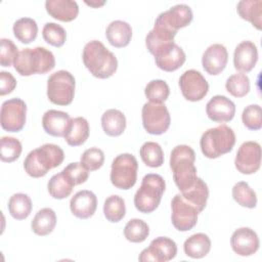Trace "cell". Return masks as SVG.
Returning <instances> with one entry per match:
<instances>
[{"label": "cell", "mask_w": 262, "mask_h": 262, "mask_svg": "<svg viewBox=\"0 0 262 262\" xmlns=\"http://www.w3.org/2000/svg\"><path fill=\"white\" fill-rule=\"evenodd\" d=\"M82 58L86 69L98 79L112 77L118 68L116 55L97 40H92L84 46Z\"/></svg>", "instance_id": "1"}, {"label": "cell", "mask_w": 262, "mask_h": 262, "mask_svg": "<svg viewBox=\"0 0 262 262\" xmlns=\"http://www.w3.org/2000/svg\"><path fill=\"white\" fill-rule=\"evenodd\" d=\"M194 161L195 154L189 145L179 144L171 151L170 168L173 180L181 192L190 188L198 179Z\"/></svg>", "instance_id": "2"}, {"label": "cell", "mask_w": 262, "mask_h": 262, "mask_svg": "<svg viewBox=\"0 0 262 262\" xmlns=\"http://www.w3.org/2000/svg\"><path fill=\"white\" fill-rule=\"evenodd\" d=\"M64 159V152L60 146L53 143H44L31 150L24 161L27 174L33 178H40L53 168L58 167Z\"/></svg>", "instance_id": "3"}, {"label": "cell", "mask_w": 262, "mask_h": 262, "mask_svg": "<svg viewBox=\"0 0 262 262\" xmlns=\"http://www.w3.org/2000/svg\"><path fill=\"white\" fill-rule=\"evenodd\" d=\"M13 67L20 76L44 75L54 69L55 58L53 53L45 47L25 48L18 52Z\"/></svg>", "instance_id": "4"}, {"label": "cell", "mask_w": 262, "mask_h": 262, "mask_svg": "<svg viewBox=\"0 0 262 262\" xmlns=\"http://www.w3.org/2000/svg\"><path fill=\"white\" fill-rule=\"evenodd\" d=\"M235 134L226 125H219L205 131L200 140L202 154L208 159H217L233 148Z\"/></svg>", "instance_id": "5"}, {"label": "cell", "mask_w": 262, "mask_h": 262, "mask_svg": "<svg viewBox=\"0 0 262 262\" xmlns=\"http://www.w3.org/2000/svg\"><path fill=\"white\" fill-rule=\"evenodd\" d=\"M165 189L166 183L161 175L155 173L146 174L134 195L135 208L143 214L154 212L159 207Z\"/></svg>", "instance_id": "6"}, {"label": "cell", "mask_w": 262, "mask_h": 262, "mask_svg": "<svg viewBox=\"0 0 262 262\" xmlns=\"http://www.w3.org/2000/svg\"><path fill=\"white\" fill-rule=\"evenodd\" d=\"M75 87L76 81L70 72L57 71L47 80V97L54 104L68 105L74 99Z\"/></svg>", "instance_id": "7"}, {"label": "cell", "mask_w": 262, "mask_h": 262, "mask_svg": "<svg viewBox=\"0 0 262 262\" xmlns=\"http://www.w3.org/2000/svg\"><path fill=\"white\" fill-rule=\"evenodd\" d=\"M138 163L131 154H121L117 156L111 168V182L119 189L132 188L137 180Z\"/></svg>", "instance_id": "8"}, {"label": "cell", "mask_w": 262, "mask_h": 262, "mask_svg": "<svg viewBox=\"0 0 262 262\" xmlns=\"http://www.w3.org/2000/svg\"><path fill=\"white\" fill-rule=\"evenodd\" d=\"M142 125L152 135L164 134L170 127L171 118L167 106L160 102H146L141 110Z\"/></svg>", "instance_id": "9"}, {"label": "cell", "mask_w": 262, "mask_h": 262, "mask_svg": "<svg viewBox=\"0 0 262 262\" xmlns=\"http://www.w3.org/2000/svg\"><path fill=\"white\" fill-rule=\"evenodd\" d=\"M27 118V104L20 98L5 100L1 105L0 123L3 130L8 132L20 131Z\"/></svg>", "instance_id": "10"}, {"label": "cell", "mask_w": 262, "mask_h": 262, "mask_svg": "<svg viewBox=\"0 0 262 262\" xmlns=\"http://www.w3.org/2000/svg\"><path fill=\"white\" fill-rule=\"evenodd\" d=\"M171 220L173 226L179 231H188L192 229L196 222L199 211L194 206L189 204L184 198L177 193L171 202Z\"/></svg>", "instance_id": "11"}, {"label": "cell", "mask_w": 262, "mask_h": 262, "mask_svg": "<svg viewBox=\"0 0 262 262\" xmlns=\"http://www.w3.org/2000/svg\"><path fill=\"white\" fill-rule=\"evenodd\" d=\"M179 87L183 97L193 102L202 100L209 91L207 80L195 70H187L180 76Z\"/></svg>", "instance_id": "12"}, {"label": "cell", "mask_w": 262, "mask_h": 262, "mask_svg": "<svg viewBox=\"0 0 262 262\" xmlns=\"http://www.w3.org/2000/svg\"><path fill=\"white\" fill-rule=\"evenodd\" d=\"M261 146L256 141L244 142L236 152L234 166L236 170L246 175L254 174L260 169Z\"/></svg>", "instance_id": "13"}, {"label": "cell", "mask_w": 262, "mask_h": 262, "mask_svg": "<svg viewBox=\"0 0 262 262\" xmlns=\"http://www.w3.org/2000/svg\"><path fill=\"white\" fill-rule=\"evenodd\" d=\"M176 254V243L167 236H159L150 242L148 248L141 251L138 259L141 262H167L174 259Z\"/></svg>", "instance_id": "14"}, {"label": "cell", "mask_w": 262, "mask_h": 262, "mask_svg": "<svg viewBox=\"0 0 262 262\" xmlns=\"http://www.w3.org/2000/svg\"><path fill=\"white\" fill-rule=\"evenodd\" d=\"M193 14L191 8L186 4H177L167 11L159 14L155 25L162 26L174 33L179 29L187 27L192 20Z\"/></svg>", "instance_id": "15"}, {"label": "cell", "mask_w": 262, "mask_h": 262, "mask_svg": "<svg viewBox=\"0 0 262 262\" xmlns=\"http://www.w3.org/2000/svg\"><path fill=\"white\" fill-rule=\"evenodd\" d=\"M155 61L159 69L165 72H174L185 62L186 56L183 49L175 42L161 46L155 53Z\"/></svg>", "instance_id": "16"}, {"label": "cell", "mask_w": 262, "mask_h": 262, "mask_svg": "<svg viewBox=\"0 0 262 262\" xmlns=\"http://www.w3.org/2000/svg\"><path fill=\"white\" fill-rule=\"evenodd\" d=\"M230 245L233 252L239 256H251L259 249V237L252 228L241 227L233 231L230 237Z\"/></svg>", "instance_id": "17"}, {"label": "cell", "mask_w": 262, "mask_h": 262, "mask_svg": "<svg viewBox=\"0 0 262 262\" xmlns=\"http://www.w3.org/2000/svg\"><path fill=\"white\" fill-rule=\"evenodd\" d=\"M208 118L217 123H226L233 119L235 115V105L232 100L224 95L213 96L206 105Z\"/></svg>", "instance_id": "18"}, {"label": "cell", "mask_w": 262, "mask_h": 262, "mask_svg": "<svg viewBox=\"0 0 262 262\" xmlns=\"http://www.w3.org/2000/svg\"><path fill=\"white\" fill-rule=\"evenodd\" d=\"M228 61V53L224 45L213 44L210 45L202 57V64L204 70L212 76H217L225 69Z\"/></svg>", "instance_id": "19"}, {"label": "cell", "mask_w": 262, "mask_h": 262, "mask_svg": "<svg viewBox=\"0 0 262 262\" xmlns=\"http://www.w3.org/2000/svg\"><path fill=\"white\" fill-rule=\"evenodd\" d=\"M97 208L96 195L87 189L79 190L70 201L71 212L80 219H87L94 215Z\"/></svg>", "instance_id": "20"}, {"label": "cell", "mask_w": 262, "mask_h": 262, "mask_svg": "<svg viewBox=\"0 0 262 262\" xmlns=\"http://www.w3.org/2000/svg\"><path fill=\"white\" fill-rule=\"evenodd\" d=\"M258 60V49L252 41H243L234 49L233 66L241 73L251 72Z\"/></svg>", "instance_id": "21"}, {"label": "cell", "mask_w": 262, "mask_h": 262, "mask_svg": "<svg viewBox=\"0 0 262 262\" xmlns=\"http://www.w3.org/2000/svg\"><path fill=\"white\" fill-rule=\"evenodd\" d=\"M71 117L68 113L49 110L45 112L42 118V127L44 131L54 137H64L71 125Z\"/></svg>", "instance_id": "22"}, {"label": "cell", "mask_w": 262, "mask_h": 262, "mask_svg": "<svg viewBox=\"0 0 262 262\" xmlns=\"http://www.w3.org/2000/svg\"><path fill=\"white\" fill-rule=\"evenodd\" d=\"M47 13L60 21H72L79 13V6L72 0H47L45 2Z\"/></svg>", "instance_id": "23"}, {"label": "cell", "mask_w": 262, "mask_h": 262, "mask_svg": "<svg viewBox=\"0 0 262 262\" xmlns=\"http://www.w3.org/2000/svg\"><path fill=\"white\" fill-rule=\"evenodd\" d=\"M105 37L112 46L117 48L126 47L132 38L131 26L124 20H114L107 26Z\"/></svg>", "instance_id": "24"}, {"label": "cell", "mask_w": 262, "mask_h": 262, "mask_svg": "<svg viewBox=\"0 0 262 262\" xmlns=\"http://www.w3.org/2000/svg\"><path fill=\"white\" fill-rule=\"evenodd\" d=\"M101 127L106 135L119 136L126 129V117L119 110H107L101 116Z\"/></svg>", "instance_id": "25"}, {"label": "cell", "mask_w": 262, "mask_h": 262, "mask_svg": "<svg viewBox=\"0 0 262 262\" xmlns=\"http://www.w3.org/2000/svg\"><path fill=\"white\" fill-rule=\"evenodd\" d=\"M183 250L186 256L192 259L205 257L211 250V241L209 236L203 232L190 235L183 245Z\"/></svg>", "instance_id": "26"}, {"label": "cell", "mask_w": 262, "mask_h": 262, "mask_svg": "<svg viewBox=\"0 0 262 262\" xmlns=\"http://www.w3.org/2000/svg\"><path fill=\"white\" fill-rule=\"evenodd\" d=\"M56 225V215L51 208L39 210L31 222V228L37 235L44 236L51 233Z\"/></svg>", "instance_id": "27"}, {"label": "cell", "mask_w": 262, "mask_h": 262, "mask_svg": "<svg viewBox=\"0 0 262 262\" xmlns=\"http://www.w3.org/2000/svg\"><path fill=\"white\" fill-rule=\"evenodd\" d=\"M236 11L243 19L250 21L257 30L262 29L261 0H242L237 3Z\"/></svg>", "instance_id": "28"}, {"label": "cell", "mask_w": 262, "mask_h": 262, "mask_svg": "<svg viewBox=\"0 0 262 262\" xmlns=\"http://www.w3.org/2000/svg\"><path fill=\"white\" fill-rule=\"evenodd\" d=\"M181 195L201 213L206 208L209 198V188L207 183L202 178L198 177L194 184L190 188L182 191Z\"/></svg>", "instance_id": "29"}, {"label": "cell", "mask_w": 262, "mask_h": 262, "mask_svg": "<svg viewBox=\"0 0 262 262\" xmlns=\"http://www.w3.org/2000/svg\"><path fill=\"white\" fill-rule=\"evenodd\" d=\"M89 137V124L83 117L72 119L68 132L64 135L66 142L71 146H79L85 143Z\"/></svg>", "instance_id": "30"}, {"label": "cell", "mask_w": 262, "mask_h": 262, "mask_svg": "<svg viewBox=\"0 0 262 262\" xmlns=\"http://www.w3.org/2000/svg\"><path fill=\"white\" fill-rule=\"evenodd\" d=\"M74 186L75 184L68 178V176L62 171L53 175L47 183L49 194L56 200H62L68 198L72 193Z\"/></svg>", "instance_id": "31"}, {"label": "cell", "mask_w": 262, "mask_h": 262, "mask_svg": "<svg viewBox=\"0 0 262 262\" xmlns=\"http://www.w3.org/2000/svg\"><path fill=\"white\" fill-rule=\"evenodd\" d=\"M14 37L24 44H30L38 35V26L35 19L31 17H21L17 19L12 27Z\"/></svg>", "instance_id": "32"}, {"label": "cell", "mask_w": 262, "mask_h": 262, "mask_svg": "<svg viewBox=\"0 0 262 262\" xmlns=\"http://www.w3.org/2000/svg\"><path fill=\"white\" fill-rule=\"evenodd\" d=\"M32 207V201L27 193H14L8 201V211L16 220H24L28 218L31 214Z\"/></svg>", "instance_id": "33"}, {"label": "cell", "mask_w": 262, "mask_h": 262, "mask_svg": "<svg viewBox=\"0 0 262 262\" xmlns=\"http://www.w3.org/2000/svg\"><path fill=\"white\" fill-rule=\"evenodd\" d=\"M139 155L142 162L150 168L161 167L164 163V151L158 142H144L140 147Z\"/></svg>", "instance_id": "34"}, {"label": "cell", "mask_w": 262, "mask_h": 262, "mask_svg": "<svg viewBox=\"0 0 262 262\" xmlns=\"http://www.w3.org/2000/svg\"><path fill=\"white\" fill-rule=\"evenodd\" d=\"M103 214L110 222L116 223L121 221L126 214V205L123 198L117 194L106 198L103 204Z\"/></svg>", "instance_id": "35"}, {"label": "cell", "mask_w": 262, "mask_h": 262, "mask_svg": "<svg viewBox=\"0 0 262 262\" xmlns=\"http://www.w3.org/2000/svg\"><path fill=\"white\" fill-rule=\"evenodd\" d=\"M149 234L147 223L141 219L134 218L127 222L124 227V235L131 243H142Z\"/></svg>", "instance_id": "36"}, {"label": "cell", "mask_w": 262, "mask_h": 262, "mask_svg": "<svg viewBox=\"0 0 262 262\" xmlns=\"http://www.w3.org/2000/svg\"><path fill=\"white\" fill-rule=\"evenodd\" d=\"M232 198L242 207L253 209L257 205L256 192L245 181L235 183L232 187Z\"/></svg>", "instance_id": "37"}, {"label": "cell", "mask_w": 262, "mask_h": 262, "mask_svg": "<svg viewBox=\"0 0 262 262\" xmlns=\"http://www.w3.org/2000/svg\"><path fill=\"white\" fill-rule=\"evenodd\" d=\"M23 146L18 139L11 136H2L0 139V159L2 162L11 163L17 160Z\"/></svg>", "instance_id": "38"}, {"label": "cell", "mask_w": 262, "mask_h": 262, "mask_svg": "<svg viewBox=\"0 0 262 262\" xmlns=\"http://www.w3.org/2000/svg\"><path fill=\"white\" fill-rule=\"evenodd\" d=\"M226 90L234 97H244L250 91V79L244 73L231 75L225 83Z\"/></svg>", "instance_id": "39"}, {"label": "cell", "mask_w": 262, "mask_h": 262, "mask_svg": "<svg viewBox=\"0 0 262 262\" xmlns=\"http://www.w3.org/2000/svg\"><path fill=\"white\" fill-rule=\"evenodd\" d=\"M144 94L150 102L164 103L170 94V88L164 80H152L144 88Z\"/></svg>", "instance_id": "40"}, {"label": "cell", "mask_w": 262, "mask_h": 262, "mask_svg": "<svg viewBox=\"0 0 262 262\" xmlns=\"http://www.w3.org/2000/svg\"><path fill=\"white\" fill-rule=\"evenodd\" d=\"M42 36L46 43L54 47H61L67 40L66 30L56 23H46L42 30Z\"/></svg>", "instance_id": "41"}, {"label": "cell", "mask_w": 262, "mask_h": 262, "mask_svg": "<svg viewBox=\"0 0 262 262\" xmlns=\"http://www.w3.org/2000/svg\"><path fill=\"white\" fill-rule=\"evenodd\" d=\"M242 121L246 128L252 131L260 130L262 127V111L259 104L246 106L242 114Z\"/></svg>", "instance_id": "42"}, {"label": "cell", "mask_w": 262, "mask_h": 262, "mask_svg": "<svg viewBox=\"0 0 262 262\" xmlns=\"http://www.w3.org/2000/svg\"><path fill=\"white\" fill-rule=\"evenodd\" d=\"M80 163L88 171H96L101 168L104 163V152L98 147H90L83 152Z\"/></svg>", "instance_id": "43"}, {"label": "cell", "mask_w": 262, "mask_h": 262, "mask_svg": "<svg viewBox=\"0 0 262 262\" xmlns=\"http://www.w3.org/2000/svg\"><path fill=\"white\" fill-rule=\"evenodd\" d=\"M0 64L2 67H10L13 64L14 59L18 54V49L16 45L9 39L2 38L0 40Z\"/></svg>", "instance_id": "44"}, {"label": "cell", "mask_w": 262, "mask_h": 262, "mask_svg": "<svg viewBox=\"0 0 262 262\" xmlns=\"http://www.w3.org/2000/svg\"><path fill=\"white\" fill-rule=\"evenodd\" d=\"M62 172L68 178L75 184L79 185L87 181L89 177V171L81 163H71L63 168Z\"/></svg>", "instance_id": "45"}, {"label": "cell", "mask_w": 262, "mask_h": 262, "mask_svg": "<svg viewBox=\"0 0 262 262\" xmlns=\"http://www.w3.org/2000/svg\"><path fill=\"white\" fill-rule=\"evenodd\" d=\"M16 87V80L8 72H0V95L11 93Z\"/></svg>", "instance_id": "46"}, {"label": "cell", "mask_w": 262, "mask_h": 262, "mask_svg": "<svg viewBox=\"0 0 262 262\" xmlns=\"http://www.w3.org/2000/svg\"><path fill=\"white\" fill-rule=\"evenodd\" d=\"M85 3L89 6H92V7H99V6H102L103 4H105V1H102V2H98V1H85Z\"/></svg>", "instance_id": "47"}]
</instances>
